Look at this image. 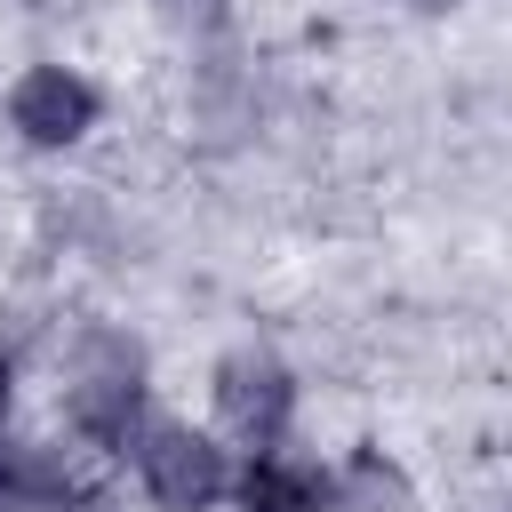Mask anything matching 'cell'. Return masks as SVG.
<instances>
[{"mask_svg":"<svg viewBox=\"0 0 512 512\" xmlns=\"http://www.w3.org/2000/svg\"><path fill=\"white\" fill-rule=\"evenodd\" d=\"M424 8H440V0H424Z\"/></svg>","mask_w":512,"mask_h":512,"instance_id":"9","label":"cell"},{"mask_svg":"<svg viewBox=\"0 0 512 512\" xmlns=\"http://www.w3.org/2000/svg\"><path fill=\"white\" fill-rule=\"evenodd\" d=\"M136 464H144L152 504H168V512H208V504L232 488L224 448H216V440H200V432H184V424H152V432H144V448H136Z\"/></svg>","mask_w":512,"mask_h":512,"instance_id":"2","label":"cell"},{"mask_svg":"<svg viewBox=\"0 0 512 512\" xmlns=\"http://www.w3.org/2000/svg\"><path fill=\"white\" fill-rule=\"evenodd\" d=\"M0 416H8V360H0Z\"/></svg>","mask_w":512,"mask_h":512,"instance_id":"8","label":"cell"},{"mask_svg":"<svg viewBox=\"0 0 512 512\" xmlns=\"http://www.w3.org/2000/svg\"><path fill=\"white\" fill-rule=\"evenodd\" d=\"M160 8H168V16H176V24H208V16H216V8H224V0H160Z\"/></svg>","mask_w":512,"mask_h":512,"instance_id":"7","label":"cell"},{"mask_svg":"<svg viewBox=\"0 0 512 512\" xmlns=\"http://www.w3.org/2000/svg\"><path fill=\"white\" fill-rule=\"evenodd\" d=\"M216 408H224V424H232L240 440L272 448V440L288 432V408H296L288 368H272V360H256V352L224 360V368H216Z\"/></svg>","mask_w":512,"mask_h":512,"instance_id":"4","label":"cell"},{"mask_svg":"<svg viewBox=\"0 0 512 512\" xmlns=\"http://www.w3.org/2000/svg\"><path fill=\"white\" fill-rule=\"evenodd\" d=\"M240 504L248 512H320L328 504V480L312 472V464H296V456H256L248 472H240Z\"/></svg>","mask_w":512,"mask_h":512,"instance_id":"5","label":"cell"},{"mask_svg":"<svg viewBox=\"0 0 512 512\" xmlns=\"http://www.w3.org/2000/svg\"><path fill=\"white\" fill-rule=\"evenodd\" d=\"M8 120L24 128V144H72L96 128V88L64 64H32L8 96Z\"/></svg>","mask_w":512,"mask_h":512,"instance_id":"3","label":"cell"},{"mask_svg":"<svg viewBox=\"0 0 512 512\" xmlns=\"http://www.w3.org/2000/svg\"><path fill=\"white\" fill-rule=\"evenodd\" d=\"M344 504H352V512H408V480H400L384 456H352V472H344Z\"/></svg>","mask_w":512,"mask_h":512,"instance_id":"6","label":"cell"},{"mask_svg":"<svg viewBox=\"0 0 512 512\" xmlns=\"http://www.w3.org/2000/svg\"><path fill=\"white\" fill-rule=\"evenodd\" d=\"M144 408V352L128 336H88L72 368V424L96 440H128Z\"/></svg>","mask_w":512,"mask_h":512,"instance_id":"1","label":"cell"}]
</instances>
